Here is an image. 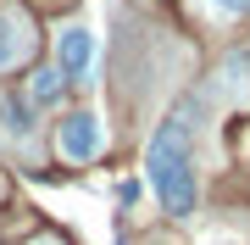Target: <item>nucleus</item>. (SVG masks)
<instances>
[{"instance_id":"3","label":"nucleus","mask_w":250,"mask_h":245,"mask_svg":"<svg viewBox=\"0 0 250 245\" xmlns=\"http://www.w3.org/2000/svg\"><path fill=\"white\" fill-rule=\"evenodd\" d=\"M56 73H62L67 84H89L95 73V34L83 22L62 28V45H56Z\"/></svg>"},{"instance_id":"5","label":"nucleus","mask_w":250,"mask_h":245,"mask_svg":"<svg viewBox=\"0 0 250 245\" xmlns=\"http://www.w3.org/2000/svg\"><path fill=\"white\" fill-rule=\"evenodd\" d=\"M62 89H67V78L56 73V67H39V73L28 78V106L45 111V106H56V100H62Z\"/></svg>"},{"instance_id":"7","label":"nucleus","mask_w":250,"mask_h":245,"mask_svg":"<svg viewBox=\"0 0 250 245\" xmlns=\"http://www.w3.org/2000/svg\"><path fill=\"white\" fill-rule=\"evenodd\" d=\"M206 6H217L223 17H250V0H206Z\"/></svg>"},{"instance_id":"8","label":"nucleus","mask_w":250,"mask_h":245,"mask_svg":"<svg viewBox=\"0 0 250 245\" xmlns=\"http://www.w3.org/2000/svg\"><path fill=\"white\" fill-rule=\"evenodd\" d=\"M117 200H123V206H134V200H139V184L123 178V184H117Z\"/></svg>"},{"instance_id":"6","label":"nucleus","mask_w":250,"mask_h":245,"mask_svg":"<svg viewBox=\"0 0 250 245\" xmlns=\"http://www.w3.org/2000/svg\"><path fill=\"white\" fill-rule=\"evenodd\" d=\"M6 123H11V134H28V106H22V100L6 106Z\"/></svg>"},{"instance_id":"2","label":"nucleus","mask_w":250,"mask_h":245,"mask_svg":"<svg viewBox=\"0 0 250 245\" xmlns=\"http://www.w3.org/2000/svg\"><path fill=\"white\" fill-rule=\"evenodd\" d=\"M56 139H62V156H67V162H95V156L106 151V123H100L95 111H67Z\"/></svg>"},{"instance_id":"1","label":"nucleus","mask_w":250,"mask_h":245,"mask_svg":"<svg viewBox=\"0 0 250 245\" xmlns=\"http://www.w3.org/2000/svg\"><path fill=\"white\" fill-rule=\"evenodd\" d=\"M145 178H150L156 200L172 212V218H189V212H195V151H189V111H172V117L150 134V151H145Z\"/></svg>"},{"instance_id":"4","label":"nucleus","mask_w":250,"mask_h":245,"mask_svg":"<svg viewBox=\"0 0 250 245\" xmlns=\"http://www.w3.org/2000/svg\"><path fill=\"white\" fill-rule=\"evenodd\" d=\"M28 45H34L28 17H22L17 6H0V73H6V67H17L22 56H28Z\"/></svg>"}]
</instances>
